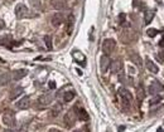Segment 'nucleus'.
I'll list each match as a JSON object with an SVG mask.
<instances>
[{
    "instance_id": "nucleus-1",
    "label": "nucleus",
    "mask_w": 164,
    "mask_h": 132,
    "mask_svg": "<svg viewBox=\"0 0 164 132\" xmlns=\"http://www.w3.org/2000/svg\"><path fill=\"white\" fill-rule=\"evenodd\" d=\"M119 94H120V97H121V101H123V105L126 108L130 107V103L133 102V96H131V93L128 91V89L120 88L119 89Z\"/></svg>"
},
{
    "instance_id": "nucleus-2",
    "label": "nucleus",
    "mask_w": 164,
    "mask_h": 132,
    "mask_svg": "<svg viewBox=\"0 0 164 132\" xmlns=\"http://www.w3.org/2000/svg\"><path fill=\"white\" fill-rule=\"evenodd\" d=\"M116 47V42L114 39H105L104 43H102V52H104L105 55H109L114 52Z\"/></svg>"
},
{
    "instance_id": "nucleus-3",
    "label": "nucleus",
    "mask_w": 164,
    "mask_h": 132,
    "mask_svg": "<svg viewBox=\"0 0 164 132\" xmlns=\"http://www.w3.org/2000/svg\"><path fill=\"white\" fill-rule=\"evenodd\" d=\"M76 118H77L76 113H74L73 110H71V111H68L64 115L63 121H64V123H66V126H67V127H72L74 125V121H76Z\"/></svg>"
},
{
    "instance_id": "nucleus-4",
    "label": "nucleus",
    "mask_w": 164,
    "mask_h": 132,
    "mask_svg": "<svg viewBox=\"0 0 164 132\" xmlns=\"http://www.w3.org/2000/svg\"><path fill=\"white\" fill-rule=\"evenodd\" d=\"M53 93H44V94H42V96L38 98V102H39V105L40 106H49L51 103L53 102Z\"/></svg>"
},
{
    "instance_id": "nucleus-5",
    "label": "nucleus",
    "mask_w": 164,
    "mask_h": 132,
    "mask_svg": "<svg viewBox=\"0 0 164 132\" xmlns=\"http://www.w3.org/2000/svg\"><path fill=\"white\" fill-rule=\"evenodd\" d=\"M1 120H3V123L9 126V127H13L14 125H15V118H14V115L10 111H7L5 113H4Z\"/></svg>"
},
{
    "instance_id": "nucleus-6",
    "label": "nucleus",
    "mask_w": 164,
    "mask_h": 132,
    "mask_svg": "<svg viewBox=\"0 0 164 132\" xmlns=\"http://www.w3.org/2000/svg\"><path fill=\"white\" fill-rule=\"evenodd\" d=\"M30 105H32L30 97L29 96H24L17 102V108H19V110H28V108L30 107Z\"/></svg>"
},
{
    "instance_id": "nucleus-7",
    "label": "nucleus",
    "mask_w": 164,
    "mask_h": 132,
    "mask_svg": "<svg viewBox=\"0 0 164 132\" xmlns=\"http://www.w3.org/2000/svg\"><path fill=\"white\" fill-rule=\"evenodd\" d=\"M15 15L18 19H23L28 15V8L24 5V4H18L15 6Z\"/></svg>"
},
{
    "instance_id": "nucleus-8",
    "label": "nucleus",
    "mask_w": 164,
    "mask_h": 132,
    "mask_svg": "<svg viewBox=\"0 0 164 132\" xmlns=\"http://www.w3.org/2000/svg\"><path fill=\"white\" fill-rule=\"evenodd\" d=\"M163 86L160 83H159L158 81H154V82H152V84L149 86V89H148V92H149V94H153V96H157V94L159 93V92H162L163 91Z\"/></svg>"
},
{
    "instance_id": "nucleus-9",
    "label": "nucleus",
    "mask_w": 164,
    "mask_h": 132,
    "mask_svg": "<svg viewBox=\"0 0 164 132\" xmlns=\"http://www.w3.org/2000/svg\"><path fill=\"white\" fill-rule=\"evenodd\" d=\"M128 55H129V59L134 64H137L138 67H142V65H143V60H142V58H140L139 53H137V52H134V50H130L128 53Z\"/></svg>"
},
{
    "instance_id": "nucleus-10",
    "label": "nucleus",
    "mask_w": 164,
    "mask_h": 132,
    "mask_svg": "<svg viewBox=\"0 0 164 132\" xmlns=\"http://www.w3.org/2000/svg\"><path fill=\"white\" fill-rule=\"evenodd\" d=\"M111 65V59L109 58V55H102L100 59V67H101V72L106 73V70L109 69V67Z\"/></svg>"
},
{
    "instance_id": "nucleus-11",
    "label": "nucleus",
    "mask_w": 164,
    "mask_h": 132,
    "mask_svg": "<svg viewBox=\"0 0 164 132\" xmlns=\"http://www.w3.org/2000/svg\"><path fill=\"white\" fill-rule=\"evenodd\" d=\"M51 5L56 10H64L67 9V1L66 0H51Z\"/></svg>"
},
{
    "instance_id": "nucleus-12",
    "label": "nucleus",
    "mask_w": 164,
    "mask_h": 132,
    "mask_svg": "<svg viewBox=\"0 0 164 132\" xmlns=\"http://www.w3.org/2000/svg\"><path fill=\"white\" fill-rule=\"evenodd\" d=\"M73 111H74V113H76V116H77L78 120H81V121H87V120H88V113L86 112L85 108L74 107Z\"/></svg>"
},
{
    "instance_id": "nucleus-13",
    "label": "nucleus",
    "mask_w": 164,
    "mask_h": 132,
    "mask_svg": "<svg viewBox=\"0 0 164 132\" xmlns=\"http://www.w3.org/2000/svg\"><path fill=\"white\" fill-rule=\"evenodd\" d=\"M63 22H64V16L62 13H56L52 16V19H51V23H52L53 27H59Z\"/></svg>"
},
{
    "instance_id": "nucleus-14",
    "label": "nucleus",
    "mask_w": 164,
    "mask_h": 132,
    "mask_svg": "<svg viewBox=\"0 0 164 132\" xmlns=\"http://www.w3.org/2000/svg\"><path fill=\"white\" fill-rule=\"evenodd\" d=\"M28 73L27 69H18V70H14L13 74H12V78L14 79V81H19V79L24 78L25 75Z\"/></svg>"
},
{
    "instance_id": "nucleus-15",
    "label": "nucleus",
    "mask_w": 164,
    "mask_h": 132,
    "mask_svg": "<svg viewBox=\"0 0 164 132\" xmlns=\"http://www.w3.org/2000/svg\"><path fill=\"white\" fill-rule=\"evenodd\" d=\"M145 65H147V69L149 70V72H152V73H158V70H159V68H158V65L153 62V60H150L149 58H147L145 59Z\"/></svg>"
},
{
    "instance_id": "nucleus-16",
    "label": "nucleus",
    "mask_w": 164,
    "mask_h": 132,
    "mask_svg": "<svg viewBox=\"0 0 164 132\" xmlns=\"http://www.w3.org/2000/svg\"><path fill=\"white\" fill-rule=\"evenodd\" d=\"M23 92H24V89H23L22 87H15V88H13L12 91H10V93H9V98H10V100H17V98L19 97Z\"/></svg>"
},
{
    "instance_id": "nucleus-17",
    "label": "nucleus",
    "mask_w": 164,
    "mask_h": 132,
    "mask_svg": "<svg viewBox=\"0 0 164 132\" xmlns=\"http://www.w3.org/2000/svg\"><path fill=\"white\" fill-rule=\"evenodd\" d=\"M111 70L114 73H120L121 72V69H123V62H121L120 59L118 60H114V62H111Z\"/></svg>"
},
{
    "instance_id": "nucleus-18",
    "label": "nucleus",
    "mask_w": 164,
    "mask_h": 132,
    "mask_svg": "<svg viewBox=\"0 0 164 132\" xmlns=\"http://www.w3.org/2000/svg\"><path fill=\"white\" fill-rule=\"evenodd\" d=\"M10 79H12V74L9 72H4V70L0 72V84H8L10 82Z\"/></svg>"
},
{
    "instance_id": "nucleus-19",
    "label": "nucleus",
    "mask_w": 164,
    "mask_h": 132,
    "mask_svg": "<svg viewBox=\"0 0 164 132\" xmlns=\"http://www.w3.org/2000/svg\"><path fill=\"white\" fill-rule=\"evenodd\" d=\"M145 96H147V92H145L143 84H139L138 88H137V97H138V101L142 102L144 98H145Z\"/></svg>"
},
{
    "instance_id": "nucleus-20",
    "label": "nucleus",
    "mask_w": 164,
    "mask_h": 132,
    "mask_svg": "<svg viewBox=\"0 0 164 132\" xmlns=\"http://www.w3.org/2000/svg\"><path fill=\"white\" fill-rule=\"evenodd\" d=\"M73 25H74V16L69 15L68 19H67V33H68V34H71V33H72Z\"/></svg>"
},
{
    "instance_id": "nucleus-21",
    "label": "nucleus",
    "mask_w": 164,
    "mask_h": 132,
    "mask_svg": "<svg viewBox=\"0 0 164 132\" xmlns=\"http://www.w3.org/2000/svg\"><path fill=\"white\" fill-rule=\"evenodd\" d=\"M74 96H76V93H74L73 91L64 92V94H63V101L64 102H71L73 98H74Z\"/></svg>"
},
{
    "instance_id": "nucleus-22",
    "label": "nucleus",
    "mask_w": 164,
    "mask_h": 132,
    "mask_svg": "<svg viewBox=\"0 0 164 132\" xmlns=\"http://www.w3.org/2000/svg\"><path fill=\"white\" fill-rule=\"evenodd\" d=\"M154 14H155V11H154V10H150V11L148 10L147 13H145V23H147V24H149V23L153 20Z\"/></svg>"
},
{
    "instance_id": "nucleus-23",
    "label": "nucleus",
    "mask_w": 164,
    "mask_h": 132,
    "mask_svg": "<svg viewBox=\"0 0 164 132\" xmlns=\"http://www.w3.org/2000/svg\"><path fill=\"white\" fill-rule=\"evenodd\" d=\"M44 43H46V47L49 50L52 49V37H51V35H46L44 37Z\"/></svg>"
},
{
    "instance_id": "nucleus-24",
    "label": "nucleus",
    "mask_w": 164,
    "mask_h": 132,
    "mask_svg": "<svg viewBox=\"0 0 164 132\" xmlns=\"http://www.w3.org/2000/svg\"><path fill=\"white\" fill-rule=\"evenodd\" d=\"M61 111H62V106H61L59 103H57V105L54 106V108H53V110H52V116H53V117H56V116H58Z\"/></svg>"
},
{
    "instance_id": "nucleus-25",
    "label": "nucleus",
    "mask_w": 164,
    "mask_h": 132,
    "mask_svg": "<svg viewBox=\"0 0 164 132\" xmlns=\"http://www.w3.org/2000/svg\"><path fill=\"white\" fill-rule=\"evenodd\" d=\"M29 4L34 8V9H39L42 6V3H40V0H29Z\"/></svg>"
},
{
    "instance_id": "nucleus-26",
    "label": "nucleus",
    "mask_w": 164,
    "mask_h": 132,
    "mask_svg": "<svg viewBox=\"0 0 164 132\" xmlns=\"http://www.w3.org/2000/svg\"><path fill=\"white\" fill-rule=\"evenodd\" d=\"M147 33H148V35L149 37H150V38H154V37H155L157 34H158V30L157 29H154V28H149V29L147 30Z\"/></svg>"
},
{
    "instance_id": "nucleus-27",
    "label": "nucleus",
    "mask_w": 164,
    "mask_h": 132,
    "mask_svg": "<svg viewBox=\"0 0 164 132\" xmlns=\"http://www.w3.org/2000/svg\"><path fill=\"white\" fill-rule=\"evenodd\" d=\"M160 101H162V97L159 96V94H157V96L154 97L153 100H152L150 102H149V103H150V105H157V103H159V102H160Z\"/></svg>"
},
{
    "instance_id": "nucleus-28",
    "label": "nucleus",
    "mask_w": 164,
    "mask_h": 132,
    "mask_svg": "<svg viewBox=\"0 0 164 132\" xmlns=\"http://www.w3.org/2000/svg\"><path fill=\"white\" fill-rule=\"evenodd\" d=\"M119 19H120V24H121V25H125V14H124V13L120 14V15H119Z\"/></svg>"
},
{
    "instance_id": "nucleus-29",
    "label": "nucleus",
    "mask_w": 164,
    "mask_h": 132,
    "mask_svg": "<svg viewBox=\"0 0 164 132\" xmlns=\"http://www.w3.org/2000/svg\"><path fill=\"white\" fill-rule=\"evenodd\" d=\"M157 58L159 59V62L164 63V52H160L159 54H157Z\"/></svg>"
},
{
    "instance_id": "nucleus-30",
    "label": "nucleus",
    "mask_w": 164,
    "mask_h": 132,
    "mask_svg": "<svg viewBox=\"0 0 164 132\" xmlns=\"http://www.w3.org/2000/svg\"><path fill=\"white\" fill-rule=\"evenodd\" d=\"M48 86H49L51 89H54V88H56V83H54L53 81H51V82L48 83Z\"/></svg>"
},
{
    "instance_id": "nucleus-31",
    "label": "nucleus",
    "mask_w": 164,
    "mask_h": 132,
    "mask_svg": "<svg viewBox=\"0 0 164 132\" xmlns=\"http://www.w3.org/2000/svg\"><path fill=\"white\" fill-rule=\"evenodd\" d=\"M4 27H5V23H4V20H1V19H0V29H3Z\"/></svg>"
},
{
    "instance_id": "nucleus-32",
    "label": "nucleus",
    "mask_w": 164,
    "mask_h": 132,
    "mask_svg": "<svg viewBox=\"0 0 164 132\" xmlns=\"http://www.w3.org/2000/svg\"><path fill=\"white\" fill-rule=\"evenodd\" d=\"M159 47H162V48H164V38H163V39H162L160 42H159Z\"/></svg>"
},
{
    "instance_id": "nucleus-33",
    "label": "nucleus",
    "mask_w": 164,
    "mask_h": 132,
    "mask_svg": "<svg viewBox=\"0 0 164 132\" xmlns=\"http://www.w3.org/2000/svg\"><path fill=\"white\" fill-rule=\"evenodd\" d=\"M48 132H62V131H59V130H57V128H51Z\"/></svg>"
},
{
    "instance_id": "nucleus-34",
    "label": "nucleus",
    "mask_w": 164,
    "mask_h": 132,
    "mask_svg": "<svg viewBox=\"0 0 164 132\" xmlns=\"http://www.w3.org/2000/svg\"><path fill=\"white\" fill-rule=\"evenodd\" d=\"M124 130H125V126H120V127H119V132L124 131Z\"/></svg>"
},
{
    "instance_id": "nucleus-35",
    "label": "nucleus",
    "mask_w": 164,
    "mask_h": 132,
    "mask_svg": "<svg viewBox=\"0 0 164 132\" xmlns=\"http://www.w3.org/2000/svg\"><path fill=\"white\" fill-rule=\"evenodd\" d=\"M3 132H14V131H12V130H4Z\"/></svg>"
},
{
    "instance_id": "nucleus-36",
    "label": "nucleus",
    "mask_w": 164,
    "mask_h": 132,
    "mask_svg": "<svg viewBox=\"0 0 164 132\" xmlns=\"http://www.w3.org/2000/svg\"><path fill=\"white\" fill-rule=\"evenodd\" d=\"M158 132H163V130L162 128H158Z\"/></svg>"
},
{
    "instance_id": "nucleus-37",
    "label": "nucleus",
    "mask_w": 164,
    "mask_h": 132,
    "mask_svg": "<svg viewBox=\"0 0 164 132\" xmlns=\"http://www.w3.org/2000/svg\"><path fill=\"white\" fill-rule=\"evenodd\" d=\"M73 132H81V131H79V130H76V131H73Z\"/></svg>"
}]
</instances>
